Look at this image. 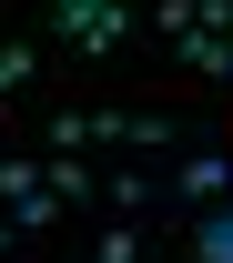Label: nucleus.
I'll return each instance as SVG.
<instances>
[{"label":"nucleus","mask_w":233,"mask_h":263,"mask_svg":"<svg viewBox=\"0 0 233 263\" xmlns=\"http://www.w3.org/2000/svg\"><path fill=\"white\" fill-rule=\"evenodd\" d=\"M0 253H10V223H0Z\"/></svg>","instance_id":"obj_10"},{"label":"nucleus","mask_w":233,"mask_h":263,"mask_svg":"<svg viewBox=\"0 0 233 263\" xmlns=\"http://www.w3.org/2000/svg\"><path fill=\"white\" fill-rule=\"evenodd\" d=\"M101 263H142V233L122 223V233H101Z\"/></svg>","instance_id":"obj_8"},{"label":"nucleus","mask_w":233,"mask_h":263,"mask_svg":"<svg viewBox=\"0 0 233 263\" xmlns=\"http://www.w3.org/2000/svg\"><path fill=\"white\" fill-rule=\"evenodd\" d=\"M51 193H61V202H81V193H92V172H81V152H51Z\"/></svg>","instance_id":"obj_5"},{"label":"nucleus","mask_w":233,"mask_h":263,"mask_svg":"<svg viewBox=\"0 0 233 263\" xmlns=\"http://www.w3.org/2000/svg\"><path fill=\"white\" fill-rule=\"evenodd\" d=\"M223 193H233V162H223V152L183 162V202H223Z\"/></svg>","instance_id":"obj_4"},{"label":"nucleus","mask_w":233,"mask_h":263,"mask_svg":"<svg viewBox=\"0 0 233 263\" xmlns=\"http://www.w3.org/2000/svg\"><path fill=\"white\" fill-rule=\"evenodd\" d=\"M61 10H112V0H51V21H61Z\"/></svg>","instance_id":"obj_9"},{"label":"nucleus","mask_w":233,"mask_h":263,"mask_svg":"<svg viewBox=\"0 0 233 263\" xmlns=\"http://www.w3.org/2000/svg\"><path fill=\"white\" fill-rule=\"evenodd\" d=\"M81 122H92V142H132V152H163L172 142L163 111H81Z\"/></svg>","instance_id":"obj_3"},{"label":"nucleus","mask_w":233,"mask_h":263,"mask_svg":"<svg viewBox=\"0 0 233 263\" xmlns=\"http://www.w3.org/2000/svg\"><path fill=\"white\" fill-rule=\"evenodd\" d=\"M203 263H233V213H213V223H203Z\"/></svg>","instance_id":"obj_6"},{"label":"nucleus","mask_w":233,"mask_h":263,"mask_svg":"<svg viewBox=\"0 0 233 263\" xmlns=\"http://www.w3.org/2000/svg\"><path fill=\"white\" fill-rule=\"evenodd\" d=\"M21 81H31V51H21V41H0V91H21Z\"/></svg>","instance_id":"obj_7"},{"label":"nucleus","mask_w":233,"mask_h":263,"mask_svg":"<svg viewBox=\"0 0 233 263\" xmlns=\"http://www.w3.org/2000/svg\"><path fill=\"white\" fill-rule=\"evenodd\" d=\"M51 31H61L71 51H122V41H132V10H122V0H112V10H61Z\"/></svg>","instance_id":"obj_2"},{"label":"nucleus","mask_w":233,"mask_h":263,"mask_svg":"<svg viewBox=\"0 0 233 263\" xmlns=\"http://www.w3.org/2000/svg\"><path fill=\"white\" fill-rule=\"evenodd\" d=\"M0 202H10V223H21V233H41V223H61V213H71V202L51 193V172H41V162H10V152H0Z\"/></svg>","instance_id":"obj_1"}]
</instances>
